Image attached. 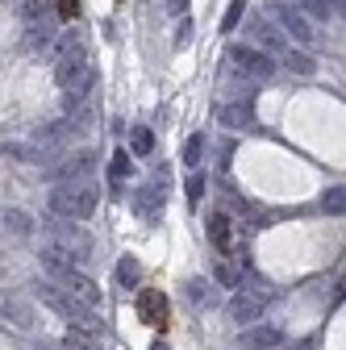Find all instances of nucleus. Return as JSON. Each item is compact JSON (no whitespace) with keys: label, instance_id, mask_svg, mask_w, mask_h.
<instances>
[{"label":"nucleus","instance_id":"f257e3e1","mask_svg":"<svg viewBox=\"0 0 346 350\" xmlns=\"http://www.w3.org/2000/svg\"><path fill=\"white\" fill-rule=\"evenodd\" d=\"M55 79H59V92L67 100V109H79L83 100L92 96L96 88V63L92 55L79 46V42H67L59 51V63H55Z\"/></svg>","mask_w":346,"mask_h":350},{"label":"nucleus","instance_id":"f03ea898","mask_svg":"<svg viewBox=\"0 0 346 350\" xmlns=\"http://www.w3.org/2000/svg\"><path fill=\"white\" fill-rule=\"evenodd\" d=\"M96 204H101V188L92 175L88 180H67L63 188L51 192V213L63 217V221H88L96 213Z\"/></svg>","mask_w":346,"mask_h":350},{"label":"nucleus","instance_id":"7ed1b4c3","mask_svg":"<svg viewBox=\"0 0 346 350\" xmlns=\"http://www.w3.org/2000/svg\"><path fill=\"white\" fill-rule=\"evenodd\" d=\"M38 296L46 300V304H51V309H55L59 317H67V325H71V329L96 334V338L105 334V321L96 317V309H92V304L75 300V296H71V292H63V288H59L55 280H42V284H38Z\"/></svg>","mask_w":346,"mask_h":350},{"label":"nucleus","instance_id":"20e7f679","mask_svg":"<svg viewBox=\"0 0 346 350\" xmlns=\"http://www.w3.org/2000/svg\"><path fill=\"white\" fill-rule=\"evenodd\" d=\"M46 242H55L75 262V267H79V262H88V254H92V234L79 230V221H63V217L46 226Z\"/></svg>","mask_w":346,"mask_h":350},{"label":"nucleus","instance_id":"39448f33","mask_svg":"<svg viewBox=\"0 0 346 350\" xmlns=\"http://www.w3.org/2000/svg\"><path fill=\"white\" fill-rule=\"evenodd\" d=\"M230 67H234L242 79H250V83H263V79H271V71H276L271 55H258V51H250V46L230 51Z\"/></svg>","mask_w":346,"mask_h":350},{"label":"nucleus","instance_id":"423d86ee","mask_svg":"<svg viewBox=\"0 0 346 350\" xmlns=\"http://www.w3.org/2000/svg\"><path fill=\"white\" fill-rule=\"evenodd\" d=\"M96 167H101L96 150H75V154L51 163V180H59V184H67V180H88V175H96Z\"/></svg>","mask_w":346,"mask_h":350},{"label":"nucleus","instance_id":"0eeeda50","mask_svg":"<svg viewBox=\"0 0 346 350\" xmlns=\"http://www.w3.org/2000/svg\"><path fill=\"white\" fill-rule=\"evenodd\" d=\"M263 313H267V292H258V288H238V292H234L230 317H234L238 325H254Z\"/></svg>","mask_w":346,"mask_h":350},{"label":"nucleus","instance_id":"6e6552de","mask_svg":"<svg viewBox=\"0 0 346 350\" xmlns=\"http://www.w3.org/2000/svg\"><path fill=\"white\" fill-rule=\"evenodd\" d=\"M267 13L280 17V29H284V33H292V38H300V42H313V25H309V17H305V13H296L288 0H267Z\"/></svg>","mask_w":346,"mask_h":350},{"label":"nucleus","instance_id":"1a4fd4ad","mask_svg":"<svg viewBox=\"0 0 346 350\" xmlns=\"http://www.w3.org/2000/svg\"><path fill=\"white\" fill-rule=\"evenodd\" d=\"M163 204H167V188H163V180L142 184V188H138V196H134V213H138V221H159V217H163Z\"/></svg>","mask_w":346,"mask_h":350},{"label":"nucleus","instance_id":"9d476101","mask_svg":"<svg viewBox=\"0 0 346 350\" xmlns=\"http://www.w3.org/2000/svg\"><path fill=\"white\" fill-rule=\"evenodd\" d=\"M55 284L63 288V292H71L75 300H83V304H92V309H96V304H101V288L88 280V275H83L79 267H67L63 275H55Z\"/></svg>","mask_w":346,"mask_h":350},{"label":"nucleus","instance_id":"9b49d317","mask_svg":"<svg viewBox=\"0 0 346 350\" xmlns=\"http://www.w3.org/2000/svg\"><path fill=\"white\" fill-rule=\"evenodd\" d=\"M167 296L159 292V288H142L138 292V317L146 321V325H155V329H163L167 325Z\"/></svg>","mask_w":346,"mask_h":350},{"label":"nucleus","instance_id":"f8f14e48","mask_svg":"<svg viewBox=\"0 0 346 350\" xmlns=\"http://www.w3.org/2000/svg\"><path fill=\"white\" fill-rule=\"evenodd\" d=\"M5 154H13V159H21V163L51 167L59 150H55V146H42V142H9V146H5Z\"/></svg>","mask_w":346,"mask_h":350},{"label":"nucleus","instance_id":"ddd939ff","mask_svg":"<svg viewBox=\"0 0 346 350\" xmlns=\"http://www.w3.org/2000/svg\"><path fill=\"white\" fill-rule=\"evenodd\" d=\"M280 342H284V329H280V325H258V329L242 334V346H246V350H271V346H280Z\"/></svg>","mask_w":346,"mask_h":350},{"label":"nucleus","instance_id":"4468645a","mask_svg":"<svg viewBox=\"0 0 346 350\" xmlns=\"http://www.w3.org/2000/svg\"><path fill=\"white\" fill-rule=\"evenodd\" d=\"M217 121L226 125V129H250L254 125V109L242 100V105H222L217 109Z\"/></svg>","mask_w":346,"mask_h":350},{"label":"nucleus","instance_id":"2eb2a0df","mask_svg":"<svg viewBox=\"0 0 346 350\" xmlns=\"http://www.w3.org/2000/svg\"><path fill=\"white\" fill-rule=\"evenodd\" d=\"M250 38L258 42V46H267V55L288 46V42H284V29H280V25H267V21H250Z\"/></svg>","mask_w":346,"mask_h":350},{"label":"nucleus","instance_id":"dca6fc26","mask_svg":"<svg viewBox=\"0 0 346 350\" xmlns=\"http://www.w3.org/2000/svg\"><path fill=\"white\" fill-rule=\"evenodd\" d=\"M0 230H9V234L25 238V234H34V217L21 213V208H0Z\"/></svg>","mask_w":346,"mask_h":350},{"label":"nucleus","instance_id":"f3484780","mask_svg":"<svg viewBox=\"0 0 346 350\" xmlns=\"http://www.w3.org/2000/svg\"><path fill=\"white\" fill-rule=\"evenodd\" d=\"M5 317H9L17 329H38V313L29 309L25 300H5Z\"/></svg>","mask_w":346,"mask_h":350},{"label":"nucleus","instance_id":"a211bd4d","mask_svg":"<svg viewBox=\"0 0 346 350\" xmlns=\"http://www.w3.org/2000/svg\"><path fill=\"white\" fill-rule=\"evenodd\" d=\"M38 258H42V267H46L51 275H63L67 267H75V262H71V258H67V254H63L55 242H46V246H42V250H38Z\"/></svg>","mask_w":346,"mask_h":350},{"label":"nucleus","instance_id":"6ab92c4d","mask_svg":"<svg viewBox=\"0 0 346 350\" xmlns=\"http://www.w3.org/2000/svg\"><path fill=\"white\" fill-rule=\"evenodd\" d=\"M230 200H234V208L246 217L250 226H271V213H267L263 204H258V200H246V196H230Z\"/></svg>","mask_w":346,"mask_h":350},{"label":"nucleus","instance_id":"aec40b11","mask_svg":"<svg viewBox=\"0 0 346 350\" xmlns=\"http://www.w3.org/2000/svg\"><path fill=\"white\" fill-rule=\"evenodd\" d=\"M209 238H213V246H217L222 254H230V242H234V230H230V217L226 213H217L209 221Z\"/></svg>","mask_w":346,"mask_h":350},{"label":"nucleus","instance_id":"412c9836","mask_svg":"<svg viewBox=\"0 0 346 350\" xmlns=\"http://www.w3.org/2000/svg\"><path fill=\"white\" fill-rule=\"evenodd\" d=\"M213 275H217V284L222 288H238V267H234V262H230V254H217V262H213Z\"/></svg>","mask_w":346,"mask_h":350},{"label":"nucleus","instance_id":"4be33fe9","mask_svg":"<svg viewBox=\"0 0 346 350\" xmlns=\"http://www.w3.org/2000/svg\"><path fill=\"white\" fill-rule=\"evenodd\" d=\"M117 280H121V288H134V292H138V280H142L138 258H129V254H125V258L117 262Z\"/></svg>","mask_w":346,"mask_h":350},{"label":"nucleus","instance_id":"5701e85b","mask_svg":"<svg viewBox=\"0 0 346 350\" xmlns=\"http://www.w3.org/2000/svg\"><path fill=\"white\" fill-rule=\"evenodd\" d=\"M63 350H101V338L96 334H83V329H67Z\"/></svg>","mask_w":346,"mask_h":350},{"label":"nucleus","instance_id":"b1692460","mask_svg":"<svg viewBox=\"0 0 346 350\" xmlns=\"http://www.w3.org/2000/svg\"><path fill=\"white\" fill-rule=\"evenodd\" d=\"M321 208H325L330 217H342V213H346V188H342V184L325 188V196H321Z\"/></svg>","mask_w":346,"mask_h":350},{"label":"nucleus","instance_id":"393cba45","mask_svg":"<svg viewBox=\"0 0 346 350\" xmlns=\"http://www.w3.org/2000/svg\"><path fill=\"white\" fill-rule=\"evenodd\" d=\"M129 150H134V154H150V150H155V134H150L146 125H134V129H129Z\"/></svg>","mask_w":346,"mask_h":350},{"label":"nucleus","instance_id":"a878e982","mask_svg":"<svg viewBox=\"0 0 346 350\" xmlns=\"http://www.w3.org/2000/svg\"><path fill=\"white\" fill-rule=\"evenodd\" d=\"M300 9H305L313 21H330L334 17V0H296Z\"/></svg>","mask_w":346,"mask_h":350},{"label":"nucleus","instance_id":"bb28decb","mask_svg":"<svg viewBox=\"0 0 346 350\" xmlns=\"http://www.w3.org/2000/svg\"><path fill=\"white\" fill-rule=\"evenodd\" d=\"M188 296H192L196 304H204V309H213V304H217V292H213V284H204V280H192V284H188Z\"/></svg>","mask_w":346,"mask_h":350},{"label":"nucleus","instance_id":"cd10ccee","mask_svg":"<svg viewBox=\"0 0 346 350\" xmlns=\"http://www.w3.org/2000/svg\"><path fill=\"white\" fill-rule=\"evenodd\" d=\"M200 159H204V134H192L184 142V163L188 167H200Z\"/></svg>","mask_w":346,"mask_h":350},{"label":"nucleus","instance_id":"c85d7f7f","mask_svg":"<svg viewBox=\"0 0 346 350\" xmlns=\"http://www.w3.org/2000/svg\"><path fill=\"white\" fill-rule=\"evenodd\" d=\"M242 17H246V5H242V0H234V5L226 9V17H222V33H234Z\"/></svg>","mask_w":346,"mask_h":350},{"label":"nucleus","instance_id":"c756f323","mask_svg":"<svg viewBox=\"0 0 346 350\" xmlns=\"http://www.w3.org/2000/svg\"><path fill=\"white\" fill-rule=\"evenodd\" d=\"M288 67H292L296 75H313V71H317V63H313L309 55H300V51H292V55H288Z\"/></svg>","mask_w":346,"mask_h":350},{"label":"nucleus","instance_id":"7c9ffc66","mask_svg":"<svg viewBox=\"0 0 346 350\" xmlns=\"http://www.w3.org/2000/svg\"><path fill=\"white\" fill-rule=\"evenodd\" d=\"M125 175H129V154H113V163H109V180L121 184Z\"/></svg>","mask_w":346,"mask_h":350},{"label":"nucleus","instance_id":"2f4dec72","mask_svg":"<svg viewBox=\"0 0 346 350\" xmlns=\"http://www.w3.org/2000/svg\"><path fill=\"white\" fill-rule=\"evenodd\" d=\"M200 196H204V175H192V180H188V200L196 204Z\"/></svg>","mask_w":346,"mask_h":350},{"label":"nucleus","instance_id":"473e14b6","mask_svg":"<svg viewBox=\"0 0 346 350\" xmlns=\"http://www.w3.org/2000/svg\"><path fill=\"white\" fill-rule=\"evenodd\" d=\"M59 17H75V0H59Z\"/></svg>","mask_w":346,"mask_h":350},{"label":"nucleus","instance_id":"72a5a7b5","mask_svg":"<svg viewBox=\"0 0 346 350\" xmlns=\"http://www.w3.org/2000/svg\"><path fill=\"white\" fill-rule=\"evenodd\" d=\"M188 33H192V25H188V21H180V33H176V42H180V46L188 42Z\"/></svg>","mask_w":346,"mask_h":350},{"label":"nucleus","instance_id":"f704fd0d","mask_svg":"<svg viewBox=\"0 0 346 350\" xmlns=\"http://www.w3.org/2000/svg\"><path fill=\"white\" fill-rule=\"evenodd\" d=\"M167 9H171V13H184V9H188V0H167Z\"/></svg>","mask_w":346,"mask_h":350},{"label":"nucleus","instance_id":"c9c22d12","mask_svg":"<svg viewBox=\"0 0 346 350\" xmlns=\"http://www.w3.org/2000/svg\"><path fill=\"white\" fill-rule=\"evenodd\" d=\"M271 350H305V342H288V346L280 342V346H271Z\"/></svg>","mask_w":346,"mask_h":350},{"label":"nucleus","instance_id":"e433bc0d","mask_svg":"<svg viewBox=\"0 0 346 350\" xmlns=\"http://www.w3.org/2000/svg\"><path fill=\"white\" fill-rule=\"evenodd\" d=\"M150 350H171V346H167V342H163V338H159V342H155V346H150Z\"/></svg>","mask_w":346,"mask_h":350}]
</instances>
